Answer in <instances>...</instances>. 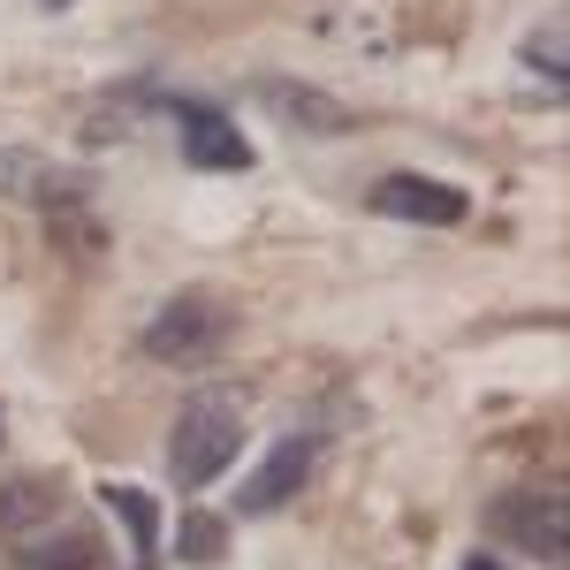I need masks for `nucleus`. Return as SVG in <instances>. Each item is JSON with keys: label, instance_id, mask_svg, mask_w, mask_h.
<instances>
[{"label": "nucleus", "instance_id": "obj_2", "mask_svg": "<svg viewBox=\"0 0 570 570\" xmlns=\"http://www.w3.org/2000/svg\"><path fill=\"white\" fill-rule=\"evenodd\" d=\"M228 335H236V312L220 289H176L160 320L145 327V357L153 365H176V373H198V365H214L228 351Z\"/></svg>", "mask_w": 570, "mask_h": 570}, {"label": "nucleus", "instance_id": "obj_5", "mask_svg": "<svg viewBox=\"0 0 570 570\" xmlns=\"http://www.w3.org/2000/svg\"><path fill=\"white\" fill-rule=\"evenodd\" d=\"M373 214H395V220H464V190H449V183H426V176H381L373 183Z\"/></svg>", "mask_w": 570, "mask_h": 570}, {"label": "nucleus", "instance_id": "obj_12", "mask_svg": "<svg viewBox=\"0 0 570 570\" xmlns=\"http://www.w3.org/2000/svg\"><path fill=\"white\" fill-rule=\"evenodd\" d=\"M115 510H122V518H130V532H137V563H153V540H160L153 502H145V494H115Z\"/></svg>", "mask_w": 570, "mask_h": 570}, {"label": "nucleus", "instance_id": "obj_8", "mask_svg": "<svg viewBox=\"0 0 570 570\" xmlns=\"http://www.w3.org/2000/svg\"><path fill=\"white\" fill-rule=\"evenodd\" d=\"M305 472H312V441H282V449L259 464V480L244 487L236 502H244V510H282V502L305 487Z\"/></svg>", "mask_w": 570, "mask_h": 570}, {"label": "nucleus", "instance_id": "obj_9", "mask_svg": "<svg viewBox=\"0 0 570 570\" xmlns=\"http://www.w3.org/2000/svg\"><path fill=\"white\" fill-rule=\"evenodd\" d=\"M53 510H61V480H46V472H23L0 487V532H16V540L53 525Z\"/></svg>", "mask_w": 570, "mask_h": 570}, {"label": "nucleus", "instance_id": "obj_10", "mask_svg": "<svg viewBox=\"0 0 570 570\" xmlns=\"http://www.w3.org/2000/svg\"><path fill=\"white\" fill-rule=\"evenodd\" d=\"M0 190H8V198H31V206L77 198L69 168H53V160H39V153H0Z\"/></svg>", "mask_w": 570, "mask_h": 570}, {"label": "nucleus", "instance_id": "obj_1", "mask_svg": "<svg viewBox=\"0 0 570 570\" xmlns=\"http://www.w3.org/2000/svg\"><path fill=\"white\" fill-rule=\"evenodd\" d=\"M236 449H244V403L228 389H198L190 403L176 411V434H168V472L176 487H214L228 464H236Z\"/></svg>", "mask_w": 570, "mask_h": 570}, {"label": "nucleus", "instance_id": "obj_3", "mask_svg": "<svg viewBox=\"0 0 570 570\" xmlns=\"http://www.w3.org/2000/svg\"><path fill=\"white\" fill-rule=\"evenodd\" d=\"M487 532L502 540V548H518L532 563H563L570 556V502L563 487H510V494H494L487 502Z\"/></svg>", "mask_w": 570, "mask_h": 570}, {"label": "nucleus", "instance_id": "obj_13", "mask_svg": "<svg viewBox=\"0 0 570 570\" xmlns=\"http://www.w3.org/2000/svg\"><path fill=\"white\" fill-rule=\"evenodd\" d=\"M183 548H190V556H214V548H220V525H214V518H190Z\"/></svg>", "mask_w": 570, "mask_h": 570}, {"label": "nucleus", "instance_id": "obj_14", "mask_svg": "<svg viewBox=\"0 0 570 570\" xmlns=\"http://www.w3.org/2000/svg\"><path fill=\"white\" fill-rule=\"evenodd\" d=\"M464 570H502V563H464Z\"/></svg>", "mask_w": 570, "mask_h": 570}, {"label": "nucleus", "instance_id": "obj_6", "mask_svg": "<svg viewBox=\"0 0 570 570\" xmlns=\"http://www.w3.org/2000/svg\"><path fill=\"white\" fill-rule=\"evenodd\" d=\"M266 107H282V122L305 130V137H351L357 130L351 107L327 99V91H312V85H266Z\"/></svg>", "mask_w": 570, "mask_h": 570}, {"label": "nucleus", "instance_id": "obj_7", "mask_svg": "<svg viewBox=\"0 0 570 570\" xmlns=\"http://www.w3.org/2000/svg\"><path fill=\"white\" fill-rule=\"evenodd\" d=\"M23 563L31 570H99L107 563V548H99V532L91 525H39V532H23Z\"/></svg>", "mask_w": 570, "mask_h": 570}, {"label": "nucleus", "instance_id": "obj_4", "mask_svg": "<svg viewBox=\"0 0 570 570\" xmlns=\"http://www.w3.org/2000/svg\"><path fill=\"white\" fill-rule=\"evenodd\" d=\"M176 130H183V160H190V168H206V176H236V168H252V145H244L236 122L214 115V107L176 99Z\"/></svg>", "mask_w": 570, "mask_h": 570}, {"label": "nucleus", "instance_id": "obj_15", "mask_svg": "<svg viewBox=\"0 0 570 570\" xmlns=\"http://www.w3.org/2000/svg\"><path fill=\"white\" fill-rule=\"evenodd\" d=\"M39 8H61V0H39Z\"/></svg>", "mask_w": 570, "mask_h": 570}, {"label": "nucleus", "instance_id": "obj_11", "mask_svg": "<svg viewBox=\"0 0 570 570\" xmlns=\"http://www.w3.org/2000/svg\"><path fill=\"white\" fill-rule=\"evenodd\" d=\"M525 69H540L548 85H563V16H548V23L525 39Z\"/></svg>", "mask_w": 570, "mask_h": 570}]
</instances>
